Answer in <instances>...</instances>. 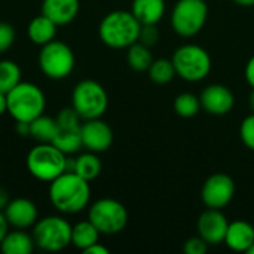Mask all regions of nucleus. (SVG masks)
I'll use <instances>...</instances> for the list:
<instances>
[{
	"label": "nucleus",
	"instance_id": "20e7f679",
	"mask_svg": "<svg viewBox=\"0 0 254 254\" xmlns=\"http://www.w3.org/2000/svg\"><path fill=\"white\" fill-rule=\"evenodd\" d=\"M171 61L174 64L176 74L190 83L204 80L210 74L213 67V61L208 51L195 43H186L179 46L174 51Z\"/></svg>",
	"mask_w": 254,
	"mask_h": 254
},
{
	"label": "nucleus",
	"instance_id": "423d86ee",
	"mask_svg": "<svg viewBox=\"0 0 254 254\" xmlns=\"http://www.w3.org/2000/svg\"><path fill=\"white\" fill-rule=\"evenodd\" d=\"M71 107L82 121L101 118L109 107V95L104 86L92 79L80 80L71 92Z\"/></svg>",
	"mask_w": 254,
	"mask_h": 254
},
{
	"label": "nucleus",
	"instance_id": "7c9ffc66",
	"mask_svg": "<svg viewBox=\"0 0 254 254\" xmlns=\"http://www.w3.org/2000/svg\"><path fill=\"white\" fill-rule=\"evenodd\" d=\"M15 42V28L7 22H0V54L6 52Z\"/></svg>",
	"mask_w": 254,
	"mask_h": 254
},
{
	"label": "nucleus",
	"instance_id": "4be33fe9",
	"mask_svg": "<svg viewBox=\"0 0 254 254\" xmlns=\"http://www.w3.org/2000/svg\"><path fill=\"white\" fill-rule=\"evenodd\" d=\"M100 235V231L89 220H83L71 228V244L76 249L85 252L86 249L98 243Z\"/></svg>",
	"mask_w": 254,
	"mask_h": 254
},
{
	"label": "nucleus",
	"instance_id": "f03ea898",
	"mask_svg": "<svg viewBox=\"0 0 254 254\" xmlns=\"http://www.w3.org/2000/svg\"><path fill=\"white\" fill-rule=\"evenodd\" d=\"M141 24L131 10H112L98 25L100 40L112 49H127L138 42Z\"/></svg>",
	"mask_w": 254,
	"mask_h": 254
},
{
	"label": "nucleus",
	"instance_id": "dca6fc26",
	"mask_svg": "<svg viewBox=\"0 0 254 254\" xmlns=\"http://www.w3.org/2000/svg\"><path fill=\"white\" fill-rule=\"evenodd\" d=\"M3 214L9 226H13L15 229H27L37 222V207L27 198L10 199L3 210Z\"/></svg>",
	"mask_w": 254,
	"mask_h": 254
},
{
	"label": "nucleus",
	"instance_id": "b1692460",
	"mask_svg": "<svg viewBox=\"0 0 254 254\" xmlns=\"http://www.w3.org/2000/svg\"><path fill=\"white\" fill-rule=\"evenodd\" d=\"M101 168H103V165H101V161L97 156V153L88 150L86 153H82L74 159L73 171L77 176H80L82 179H85L86 182H92L100 176Z\"/></svg>",
	"mask_w": 254,
	"mask_h": 254
},
{
	"label": "nucleus",
	"instance_id": "6ab92c4d",
	"mask_svg": "<svg viewBox=\"0 0 254 254\" xmlns=\"http://www.w3.org/2000/svg\"><path fill=\"white\" fill-rule=\"evenodd\" d=\"M165 0H132L131 12L141 25L159 24L165 15Z\"/></svg>",
	"mask_w": 254,
	"mask_h": 254
},
{
	"label": "nucleus",
	"instance_id": "0eeeda50",
	"mask_svg": "<svg viewBox=\"0 0 254 254\" xmlns=\"http://www.w3.org/2000/svg\"><path fill=\"white\" fill-rule=\"evenodd\" d=\"M208 6L205 0H177L171 10V27L185 39L195 37L205 27Z\"/></svg>",
	"mask_w": 254,
	"mask_h": 254
},
{
	"label": "nucleus",
	"instance_id": "9d476101",
	"mask_svg": "<svg viewBox=\"0 0 254 254\" xmlns=\"http://www.w3.org/2000/svg\"><path fill=\"white\" fill-rule=\"evenodd\" d=\"M74 54L71 48L61 40H51L39 52V67L45 76L54 80L65 79L74 68Z\"/></svg>",
	"mask_w": 254,
	"mask_h": 254
},
{
	"label": "nucleus",
	"instance_id": "c9c22d12",
	"mask_svg": "<svg viewBox=\"0 0 254 254\" xmlns=\"http://www.w3.org/2000/svg\"><path fill=\"white\" fill-rule=\"evenodd\" d=\"M7 229H9V223L6 220L3 211H0V244H1V241L4 238V235L7 234Z\"/></svg>",
	"mask_w": 254,
	"mask_h": 254
},
{
	"label": "nucleus",
	"instance_id": "f704fd0d",
	"mask_svg": "<svg viewBox=\"0 0 254 254\" xmlns=\"http://www.w3.org/2000/svg\"><path fill=\"white\" fill-rule=\"evenodd\" d=\"M9 201H10L9 192L3 186H0V211H3L6 208V205L9 204Z\"/></svg>",
	"mask_w": 254,
	"mask_h": 254
},
{
	"label": "nucleus",
	"instance_id": "f257e3e1",
	"mask_svg": "<svg viewBox=\"0 0 254 254\" xmlns=\"http://www.w3.org/2000/svg\"><path fill=\"white\" fill-rule=\"evenodd\" d=\"M49 199L55 210L64 214H76L85 210L91 199L89 182L74 171H65L49 185Z\"/></svg>",
	"mask_w": 254,
	"mask_h": 254
},
{
	"label": "nucleus",
	"instance_id": "c756f323",
	"mask_svg": "<svg viewBox=\"0 0 254 254\" xmlns=\"http://www.w3.org/2000/svg\"><path fill=\"white\" fill-rule=\"evenodd\" d=\"M159 40V30L156 27V24H149V25H141L140 28V36H138V42H141L143 45L152 48L158 43Z\"/></svg>",
	"mask_w": 254,
	"mask_h": 254
},
{
	"label": "nucleus",
	"instance_id": "ea45409f",
	"mask_svg": "<svg viewBox=\"0 0 254 254\" xmlns=\"http://www.w3.org/2000/svg\"><path fill=\"white\" fill-rule=\"evenodd\" d=\"M249 254H254V244H253V246H252V249L249 250Z\"/></svg>",
	"mask_w": 254,
	"mask_h": 254
},
{
	"label": "nucleus",
	"instance_id": "f3484780",
	"mask_svg": "<svg viewBox=\"0 0 254 254\" xmlns=\"http://www.w3.org/2000/svg\"><path fill=\"white\" fill-rule=\"evenodd\" d=\"M223 244L237 253H249L254 244V226L246 220L229 222Z\"/></svg>",
	"mask_w": 254,
	"mask_h": 254
},
{
	"label": "nucleus",
	"instance_id": "aec40b11",
	"mask_svg": "<svg viewBox=\"0 0 254 254\" xmlns=\"http://www.w3.org/2000/svg\"><path fill=\"white\" fill-rule=\"evenodd\" d=\"M57 27L58 25L52 19H49L46 15L40 13L39 16H36L30 21V24L27 27V36L34 45L43 46L55 39Z\"/></svg>",
	"mask_w": 254,
	"mask_h": 254
},
{
	"label": "nucleus",
	"instance_id": "bb28decb",
	"mask_svg": "<svg viewBox=\"0 0 254 254\" xmlns=\"http://www.w3.org/2000/svg\"><path fill=\"white\" fill-rule=\"evenodd\" d=\"M174 112L177 116L183 119L195 118L201 110V101L199 97L192 92H182L174 98Z\"/></svg>",
	"mask_w": 254,
	"mask_h": 254
},
{
	"label": "nucleus",
	"instance_id": "a211bd4d",
	"mask_svg": "<svg viewBox=\"0 0 254 254\" xmlns=\"http://www.w3.org/2000/svg\"><path fill=\"white\" fill-rule=\"evenodd\" d=\"M79 0H43L42 13L52 19L57 25L70 24L79 13Z\"/></svg>",
	"mask_w": 254,
	"mask_h": 254
},
{
	"label": "nucleus",
	"instance_id": "473e14b6",
	"mask_svg": "<svg viewBox=\"0 0 254 254\" xmlns=\"http://www.w3.org/2000/svg\"><path fill=\"white\" fill-rule=\"evenodd\" d=\"M244 77H246V82L252 86V89H254V55L250 57V60L247 61L244 67Z\"/></svg>",
	"mask_w": 254,
	"mask_h": 254
},
{
	"label": "nucleus",
	"instance_id": "7ed1b4c3",
	"mask_svg": "<svg viewBox=\"0 0 254 254\" xmlns=\"http://www.w3.org/2000/svg\"><path fill=\"white\" fill-rule=\"evenodd\" d=\"M7 113L15 122L30 124L40 115L46 107V98L43 91L30 82H19L7 94Z\"/></svg>",
	"mask_w": 254,
	"mask_h": 254
},
{
	"label": "nucleus",
	"instance_id": "1a4fd4ad",
	"mask_svg": "<svg viewBox=\"0 0 254 254\" xmlns=\"http://www.w3.org/2000/svg\"><path fill=\"white\" fill-rule=\"evenodd\" d=\"M88 220L103 235H116L128 225L127 207L113 198H101L95 201L88 211Z\"/></svg>",
	"mask_w": 254,
	"mask_h": 254
},
{
	"label": "nucleus",
	"instance_id": "f8f14e48",
	"mask_svg": "<svg viewBox=\"0 0 254 254\" xmlns=\"http://www.w3.org/2000/svg\"><path fill=\"white\" fill-rule=\"evenodd\" d=\"M235 196V182L226 173H214L201 188V201L205 208L223 210Z\"/></svg>",
	"mask_w": 254,
	"mask_h": 254
},
{
	"label": "nucleus",
	"instance_id": "9b49d317",
	"mask_svg": "<svg viewBox=\"0 0 254 254\" xmlns=\"http://www.w3.org/2000/svg\"><path fill=\"white\" fill-rule=\"evenodd\" d=\"M58 131L52 141L61 152L71 155L82 147V118L73 107H64L57 115Z\"/></svg>",
	"mask_w": 254,
	"mask_h": 254
},
{
	"label": "nucleus",
	"instance_id": "ddd939ff",
	"mask_svg": "<svg viewBox=\"0 0 254 254\" xmlns=\"http://www.w3.org/2000/svg\"><path fill=\"white\" fill-rule=\"evenodd\" d=\"M201 109L211 116H225L235 106L234 92L222 83H211L202 89L199 95Z\"/></svg>",
	"mask_w": 254,
	"mask_h": 254
},
{
	"label": "nucleus",
	"instance_id": "6e6552de",
	"mask_svg": "<svg viewBox=\"0 0 254 254\" xmlns=\"http://www.w3.org/2000/svg\"><path fill=\"white\" fill-rule=\"evenodd\" d=\"M71 225L58 216H48L34 223L33 240L43 252H61L71 244Z\"/></svg>",
	"mask_w": 254,
	"mask_h": 254
},
{
	"label": "nucleus",
	"instance_id": "412c9836",
	"mask_svg": "<svg viewBox=\"0 0 254 254\" xmlns=\"http://www.w3.org/2000/svg\"><path fill=\"white\" fill-rule=\"evenodd\" d=\"M34 246L33 235H28L22 229H16L12 232L7 231L0 244V250L4 254H30Z\"/></svg>",
	"mask_w": 254,
	"mask_h": 254
},
{
	"label": "nucleus",
	"instance_id": "a878e982",
	"mask_svg": "<svg viewBox=\"0 0 254 254\" xmlns=\"http://www.w3.org/2000/svg\"><path fill=\"white\" fill-rule=\"evenodd\" d=\"M147 74H149V79L156 85H167L177 76L174 70V64L168 58L153 60L147 70Z\"/></svg>",
	"mask_w": 254,
	"mask_h": 254
},
{
	"label": "nucleus",
	"instance_id": "4c0bfd02",
	"mask_svg": "<svg viewBox=\"0 0 254 254\" xmlns=\"http://www.w3.org/2000/svg\"><path fill=\"white\" fill-rule=\"evenodd\" d=\"M234 3H237L238 6H243V7H252L254 6V0H232Z\"/></svg>",
	"mask_w": 254,
	"mask_h": 254
},
{
	"label": "nucleus",
	"instance_id": "4468645a",
	"mask_svg": "<svg viewBox=\"0 0 254 254\" xmlns=\"http://www.w3.org/2000/svg\"><path fill=\"white\" fill-rule=\"evenodd\" d=\"M113 129L101 118L88 119L82 124V146L94 153L106 152L113 144Z\"/></svg>",
	"mask_w": 254,
	"mask_h": 254
},
{
	"label": "nucleus",
	"instance_id": "72a5a7b5",
	"mask_svg": "<svg viewBox=\"0 0 254 254\" xmlns=\"http://www.w3.org/2000/svg\"><path fill=\"white\" fill-rule=\"evenodd\" d=\"M85 254H109V249L107 247H104L103 244H100V243H95L94 246H91L89 249H86Z\"/></svg>",
	"mask_w": 254,
	"mask_h": 254
},
{
	"label": "nucleus",
	"instance_id": "cd10ccee",
	"mask_svg": "<svg viewBox=\"0 0 254 254\" xmlns=\"http://www.w3.org/2000/svg\"><path fill=\"white\" fill-rule=\"evenodd\" d=\"M21 82V68L15 61H0V92L7 94Z\"/></svg>",
	"mask_w": 254,
	"mask_h": 254
},
{
	"label": "nucleus",
	"instance_id": "39448f33",
	"mask_svg": "<svg viewBox=\"0 0 254 254\" xmlns=\"http://www.w3.org/2000/svg\"><path fill=\"white\" fill-rule=\"evenodd\" d=\"M28 173L40 182H52L67 170L65 153L52 143H39L27 155Z\"/></svg>",
	"mask_w": 254,
	"mask_h": 254
},
{
	"label": "nucleus",
	"instance_id": "e433bc0d",
	"mask_svg": "<svg viewBox=\"0 0 254 254\" xmlns=\"http://www.w3.org/2000/svg\"><path fill=\"white\" fill-rule=\"evenodd\" d=\"M7 112V97L4 92H0V116Z\"/></svg>",
	"mask_w": 254,
	"mask_h": 254
},
{
	"label": "nucleus",
	"instance_id": "2f4dec72",
	"mask_svg": "<svg viewBox=\"0 0 254 254\" xmlns=\"http://www.w3.org/2000/svg\"><path fill=\"white\" fill-rule=\"evenodd\" d=\"M208 244L199 237H190L189 240H186L185 246H183V252L186 254H205L208 252Z\"/></svg>",
	"mask_w": 254,
	"mask_h": 254
},
{
	"label": "nucleus",
	"instance_id": "c85d7f7f",
	"mask_svg": "<svg viewBox=\"0 0 254 254\" xmlns=\"http://www.w3.org/2000/svg\"><path fill=\"white\" fill-rule=\"evenodd\" d=\"M240 138L249 150L254 152V113H250L241 121Z\"/></svg>",
	"mask_w": 254,
	"mask_h": 254
},
{
	"label": "nucleus",
	"instance_id": "2eb2a0df",
	"mask_svg": "<svg viewBox=\"0 0 254 254\" xmlns=\"http://www.w3.org/2000/svg\"><path fill=\"white\" fill-rule=\"evenodd\" d=\"M229 226V220L222 213V210L205 208L201 213L196 222L198 235L208 244V246H219L223 244L225 235Z\"/></svg>",
	"mask_w": 254,
	"mask_h": 254
},
{
	"label": "nucleus",
	"instance_id": "5701e85b",
	"mask_svg": "<svg viewBox=\"0 0 254 254\" xmlns=\"http://www.w3.org/2000/svg\"><path fill=\"white\" fill-rule=\"evenodd\" d=\"M58 131V124L55 118L40 115L30 122V135L39 143H52Z\"/></svg>",
	"mask_w": 254,
	"mask_h": 254
},
{
	"label": "nucleus",
	"instance_id": "58836bf2",
	"mask_svg": "<svg viewBox=\"0 0 254 254\" xmlns=\"http://www.w3.org/2000/svg\"><path fill=\"white\" fill-rule=\"evenodd\" d=\"M249 107H250V112L254 113V89H252V92L249 95Z\"/></svg>",
	"mask_w": 254,
	"mask_h": 254
},
{
	"label": "nucleus",
	"instance_id": "393cba45",
	"mask_svg": "<svg viewBox=\"0 0 254 254\" xmlns=\"http://www.w3.org/2000/svg\"><path fill=\"white\" fill-rule=\"evenodd\" d=\"M152 61L153 57L150 48L143 45L141 42H135L129 48H127V63L134 71H147Z\"/></svg>",
	"mask_w": 254,
	"mask_h": 254
}]
</instances>
